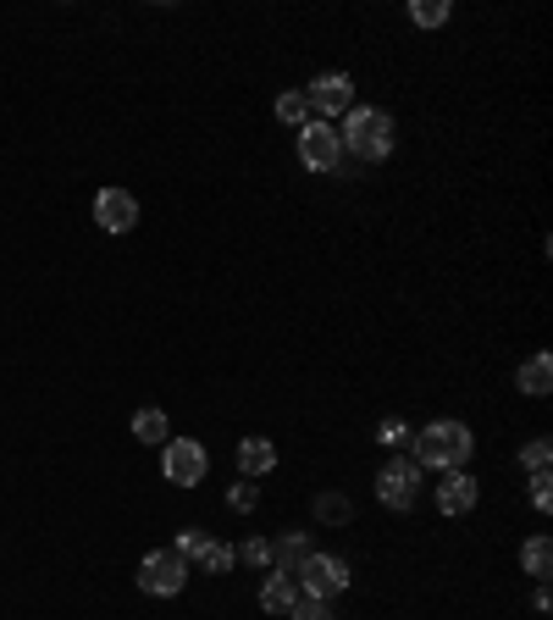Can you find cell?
<instances>
[{
    "label": "cell",
    "instance_id": "2",
    "mask_svg": "<svg viewBox=\"0 0 553 620\" xmlns=\"http://www.w3.org/2000/svg\"><path fill=\"white\" fill-rule=\"evenodd\" d=\"M338 139H343V150H354L360 161H387V156H393V117L376 112V106H354V112L343 117Z\"/></svg>",
    "mask_w": 553,
    "mask_h": 620
},
{
    "label": "cell",
    "instance_id": "4",
    "mask_svg": "<svg viewBox=\"0 0 553 620\" xmlns=\"http://www.w3.org/2000/svg\"><path fill=\"white\" fill-rule=\"evenodd\" d=\"M421 482H426V471H421L410 454H387V465L376 471V498H382L387 509H410V504L421 498Z\"/></svg>",
    "mask_w": 553,
    "mask_h": 620
},
{
    "label": "cell",
    "instance_id": "14",
    "mask_svg": "<svg viewBox=\"0 0 553 620\" xmlns=\"http://www.w3.org/2000/svg\"><path fill=\"white\" fill-rule=\"evenodd\" d=\"M294 603H299V581H294V576H266L260 609H266V614H288Z\"/></svg>",
    "mask_w": 553,
    "mask_h": 620
},
{
    "label": "cell",
    "instance_id": "23",
    "mask_svg": "<svg viewBox=\"0 0 553 620\" xmlns=\"http://www.w3.org/2000/svg\"><path fill=\"white\" fill-rule=\"evenodd\" d=\"M547 460H553V443H547V438H531V443L520 449V465H525V471H547Z\"/></svg>",
    "mask_w": 553,
    "mask_h": 620
},
{
    "label": "cell",
    "instance_id": "15",
    "mask_svg": "<svg viewBox=\"0 0 553 620\" xmlns=\"http://www.w3.org/2000/svg\"><path fill=\"white\" fill-rule=\"evenodd\" d=\"M520 565H525V576H536V581H547V570H553V543L536 532V537H525L520 543Z\"/></svg>",
    "mask_w": 553,
    "mask_h": 620
},
{
    "label": "cell",
    "instance_id": "9",
    "mask_svg": "<svg viewBox=\"0 0 553 620\" xmlns=\"http://www.w3.org/2000/svg\"><path fill=\"white\" fill-rule=\"evenodd\" d=\"M95 222H100L106 233H134V228H139V200H134L128 189H100Z\"/></svg>",
    "mask_w": 553,
    "mask_h": 620
},
{
    "label": "cell",
    "instance_id": "17",
    "mask_svg": "<svg viewBox=\"0 0 553 620\" xmlns=\"http://www.w3.org/2000/svg\"><path fill=\"white\" fill-rule=\"evenodd\" d=\"M410 18H415V29H443L454 18V7L448 0H410Z\"/></svg>",
    "mask_w": 553,
    "mask_h": 620
},
{
    "label": "cell",
    "instance_id": "21",
    "mask_svg": "<svg viewBox=\"0 0 553 620\" xmlns=\"http://www.w3.org/2000/svg\"><path fill=\"white\" fill-rule=\"evenodd\" d=\"M255 504H260V487H255L249 476H238L233 493H227V509H233V515H255Z\"/></svg>",
    "mask_w": 553,
    "mask_h": 620
},
{
    "label": "cell",
    "instance_id": "6",
    "mask_svg": "<svg viewBox=\"0 0 553 620\" xmlns=\"http://www.w3.org/2000/svg\"><path fill=\"white\" fill-rule=\"evenodd\" d=\"M299 167L316 172V178H327V172L343 167V139H338L332 123H305L299 128Z\"/></svg>",
    "mask_w": 553,
    "mask_h": 620
},
{
    "label": "cell",
    "instance_id": "8",
    "mask_svg": "<svg viewBox=\"0 0 553 620\" xmlns=\"http://www.w3.org/2000/svg\"><path fill=\"white\" fill-rule=\"evenodd\" d=\"M305 106H310L321 123L349 117V112H354V78H349V73H321V78L305 90Z\"/></svg>",
    "mask_w": 553,
    "mask_h": 620
},
{
    "label": "cell",
    "instance_id": "12",
    "mask_svg": "<svg viewBox=\"0 0 553 620\" xmlns=\"http://www.w3.org/2000/svg\"><path fill=\"white\" fill-rule=\"evenodd\" d=\"M514 388H520L525 399H547V388H553V355H547V349L531 355V360L514 371Z\"/></svg>",
    "mask_w": 553,
    "mask_h": 620
},
{
    "label": "cell",
    "instance_id": "25",
    "mask_svg": "<svg viewBox=\"0 0 553 620\" xmlns=\"http://www.w3.org/2000/svg\"><path fill=\"white\" fill-rule=\"evenodd\" d=\"M233 554H238V559H244L249 570H260V565H272V543H266V537H249V543H244V548H233Z\"/></svg>",
    "mask_w": 553,
    "mask_h": 620
},
{
    "label": "cell",
    "instance_id": "10",
    "mask_svg": "<svg viewBox=\"0 0 553 620\" xmlns=\"http://www.w3.org/2000/svg\"><path fill=\"white\" fill-rule=\"evenodd\" d=\"M432 498H437V509H443V515H465V509H476L481 487H476V476H470V471H443V482L432 487Z\"/></svg>",
    "mask_w": 553,
    "mask_h": 620
},
{
    "label": "cell",
    "instance_id": "18",
    "mask_svg": "<svg viewBox=\"0 0 553 620\" xmlns=\"http://www.w3.org/2000/svg\"><path fill=\"white\" fill-rule=\"evenodd\" d=\"M200 565H205L211 576H227V570L238 565V554H233V543H222V537H211V543L200 548Z\"/></svg>",
    "mask_w": 553,
    "mask_h": 620
},
{
    "label": "cell",
    "instance_id": "13",
    "mask_svg": "<svg viewBox=\"0 0 553 620\" xmlns=\"http://www.w3.org/2000/svg\"><path fill=\"white\" fill-rule=\"evenodd\" d=\"M266 471H277V443L272 438H244L238 443V476H266Z\"/></svg>",
    "mask_w": 553,
    "mask_h": 620
},
{
    "label": "cell",
    "instance_id": "5",
    "mask_svg": "<svg viewBox=\"0 0 553 620\" xmlns=\"http://www.w3.org/2000/svg\"><path fill=\"white\" fill-rule=\"evenodd\" d=\"M139 587H145L150 598H178V592L189 587V559H183L178 548L145 554V559H139Z\"/></svg>",
    "mask_w": 553,
    "mask_h": 620
},
{
    "label": "cell",
    "instance_id": "22",
    "mask_svg": "<svg viewBox=\"0 0 553 620\" xmlns=\"http://www.w3.org/2000/svg\"><path fill=\"white\" fill-rule=\"evenodd\" d=\"M410 438H415V432H410L404 421H382V427H376V443H382L387 454H404V449H410Z\"/></svg>",
    "mask_w": 553,
    "mask_h": 620
},
{
    "label": "cell",
    "instance_id": "27",
    "mask_svg": "<svg viewBox=\"0 0 553 620\" xmlns=\"http://www.w3.org/2000/svg\"><path fill=\"white\" fill-rule=\"evenodd\" d=\"M288 620H332V609H327L321 598H305V592H299V603L288 609Z\"/></svg>",
    "mask_w": 553,
    "mask_h": 620
},
{
    "label": "cell",
    "instance_id": "11",
    "mask_svg": "<svg viewBox=\"0 0 553 620\" xmlns=\"http://www.w3.org/2000/svg\"><path fill=\"white\" fill-rule=\"evenodd\" d=\"M310 554H316V548H310V532H283V537L272 543V570H277V576H294Z\"/></svg>",
    "mask_w": 553,
    "mask_h": 620
},
{
    "label": "cell",
    "instance_id": "16",
    "mask_svg": "<svg viewBox=\"0 0 553 620\" xmlns=\"http://www.w3.org/2000/svg\"><path fill=\"white\" fill-rule=\"evenodd\" d=\"M134 438H139V443H156V449H161V443H167V410L145 404V410L134 416Z\"/></svg>",
    "mask_w": 553,
    "mask_h": 620
},
{
    "label": "cell",
    "instance_id": "7",
    "mask_svg": "<svg viewBox=\"0 0 553 620\" xmlns=\"http://www.w3.org/2000/svg\"><path fill=\"white\" fill-rule=\"evenodd\" d=\"M294 581H299V592H305V598L332 603V598L349 587V565H343L338 554H310V559L294 570Z\"/></svg>",
    "mask_w": 553,
    "mask_h": 620
},
{
    "label": "cell",
    "instance_id": "24",
    "mask_svg": "<svg viewBox=\"0 0 553 620\" xmlns=\"http://www.w3.org/2000/svg\"><path fill=\"white\" fill-rule=\"evenodd\" d=\"M205 543H211V532H200V526H183V532H178V543H172V548H178V554H183V559H200V548H205Z\"/></svg>",
    "mask_w": 553,
    "mask_h": 620
},
{
    "label": "cell",
    "instance_id": "3",
    "mask_svg": "<svg viewBox=\"0 0 553 620\" xmlns=\"http://www.w3.org/2000/svg\"><path fill=\"white\" fill-rule=\"evenodd\" d=\"M205 471H211L205 443H194V438H167V443H161V476H167L172 487H200Z\"/></svg>",
    "mask_w": 553,
    "mask_h": 620
},
{
    "label": "cell",
    "instance_id": "1",
    "mask_svg": "<svg viewBox=\"0 0 553 620\" xmlns=\"http://www.w3.org/2000/svg\"><path fill=\"white\" fill-rule=\"evenodd\" d=\"M415 465L421 471H465V460H470V449H476V432L465 427V421H432V427H421L415 438Z\"/></svg>",
    "mask_w": 553,
    "mask_h": 620
},
{
    "label": "cell",
    "instance_id": "19",
    "mask_svg": "<svg viewBox=\"0 0 553 620\" xmlns=\"http://www.w3.org/2000/svg\"><path fill=\"white\" fill-rule=\"evenodd\" d=\"M277 123H288V128H305V123H310L305 90H288V95H277Z\"/></svg>",
    "mask_w": 553,
    "mask_h": 620
},
{
    "label": "cell",
    "instance_id": "20",
    "mask_svg": "<svg viewBox=\"0 0 553 620\" xmlns=\"http://www.w3.org/2000/svg\"><path fill=\"white\" fill-rule=\"evenodd\" d=\"M316 515H321L327 526H343V521H354V504H349L343 493H321V498H316Z\"/></svg>",
    "mask_w": 553,
    "mask_h": 620
},
{
    "label": "cell",
    "instance_id": "26",
    "mask_svg": "<svg viewBox=\"0 0 553 620\" xmlns=\"http://www.w3.org/2000/svg\"><path fill=\"white\" fill-rule=\"evenodd\" d=\"M531 504H536L542 515L553 509V476H547V471H531Z\"/></svg>",
    "mask_w": 553,
    "mask_h": 620
}]
</instances>
